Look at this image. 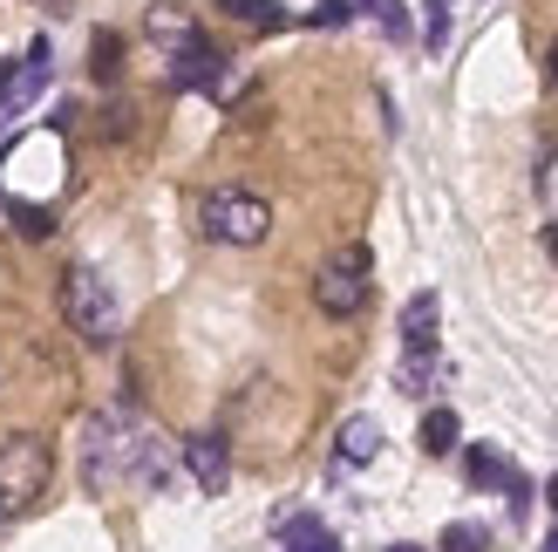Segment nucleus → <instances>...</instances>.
<instances>
[{"instance_id": "3", "label": "nucleus", "mask_w": 558, "mask_h": 552, "mask_svg": "<svg viewBox=\"0 0 558 552\" xmlns=\"http://www.w3.org/2000/svg\"><path fill=\"white\" fill-rule=\"evenodd\" d=\"M368 293H375V253H368L361 239L333 245V253L320 260V273H314V300H320V314L354 321L361 308H368Z\"/></svg>"}, {"instance_id": "21", "label": "nucleus", "mask_w": 558, "mask_h": 552, "mask_svg": "<svg viewBox=\"0 0 558 552\" xmlns=\"http://www.w3.org/2000/svg\"><path fill=\"white\" fill-rule=\"evenodd\" d=\"M341 21H354V0H320L314 8V27H341Z\"/></svg>"}, {"instance_id": "9", "label": "nucleus", "mask_w": 558, "mask_h": 552, "mask_svg": "<svg viewBox=\"0 0 558 552\" xmlns=\"http://www.w3.org/2000/svg\"><path fill=\"white\" fill-rule=\"evenodd\" d=\"M41 89H48V41H35V48H27V62L8 69V89H0V117H21V109L35 103Z\"/></svg>"}, {"instance_id": "19", "label": "nucleus", "mask_w": 558, "mask_h": 552, "mask_svg": "<svg viewBox=\"0 0 558 552\" xmlns=\"http://www.w3.org/2000/svg\"><path fill=\"white\" fill-rule=\"evenodd\" d=\"M14 226H21L27 239H48V232H54V212H48V205H27V199H14Z\"/></svg>"}, {"instance_id": "12", "label": "nucleus", "mask_w": 558, "mask_h": 552, "mask_svg": "<svg viewBox=\"0 0 558 552\" xmlns=\"http://www.w3.org/2000/svg\"><path fill=\"white\" fill-rule=\"evenodd\" d=\"M279 552H341V539H333L314 512H287L279 518Z\"/></svg>"}, {"instance_id": "20", "label": "nucleus", "mask_w": 558, "mask_h": 552, "mask_svg": "<svg viewBox=\"0 0 558 552\" xmlns=\"http://www.w3.org/2000/svg\"><path fill=\"white\" fill-rule=\"evenodd\" d=\"M442 35H450V0H429V14H423V41L442 48Z\"/></svg>"}, {"instance_id": "15", "label": "nucleus", "mask_w": 558, "mask_h": 552, "mask_svg": "<svg viewBox=\"0 0 558 552\" xmlns=\"http://www.w3.org/2000/svg\"><path fill=\"white\" fill-rule=\"evenodd\" d=\"M457 444H463V423H457V409H442V403H436L429 417H423V451H429V457H450Z\"/></svg>"}, {"instance_id": "8", "label": "nucleus", "mask_w": 558, "mask_h": 552, "mask_svg": "<svg viewBox=\"0 0 558 552\" xmlns=\"http://www.w3.org/2000/svg\"><path fill=\"white\" fill-rule=\"evenodd\" d=\"M163 62H171L178 89H226V55H218L205 35L191 41V48H178V55H163Z\"/></svg>"}, {"instance_id": "7", "label": "nucleus", "mask_w": 558, "mask_h": 552, "mask_svg": "<svg viewBox=\"0 0 558 552\" xmlns=\"http://www.w3.org/2000/svg\"><path fill=\"white\" fill-rule=\"evenodd\" d=\"M178 457H184V471H191V484H198L205 499H226V484H232V444H226V436L198 430V436L178 444Z\"/></svg>"}, {"instance_id": "25", "label": "nucleus", "mask_w": 558, "mask_h": 552, "mask_svg": "<svg viewBox=\"0 0 558 552\" xmlns=\"http://www.w3.org/2000/svg\"><path fill=\"white\" fill-rule=\"evenodd\" d=\"M388 552H423V545H388Z\"/></svg>"}, {"instance_id": "6", "label": "nucleus", "mask_w": 558, "mask_h": 552, "mask_svg": "<svg viewBox=\"0 0 558 552\" xmlns=\"http://www.w3.org/2000/svg\"><path fill=\"white\" fill-rule=\"evenodd\" d=\"M463 471H470V484H477V491H505V499H511V512L524 518V505H532V478H524V471H518V464H511L505 451H490V444H470V451H463Z\"/></svg>"}, {"instance_id": "5", "label": "nucleus", "mask_w": 558, "mask_h": 552, "mask_svg": "<svg viewBox=\"0 0 558 552\" xmlns=\"http://www.w3.org/2000/svg\"><path fill=\"white\" fill-rule=\"evenodd\" d=\"M198 226H205V239H218V245H266L272 205L259 199V191L226 184V191H211V199L198 205Z\"/></svg>"}, {"instance_id": "17", "label": "nucleus", "mask_w": 558, "mask_h": 552, "mask_svg": "<svg viewBox=\"0 0 558 552\" xmlns=\"http://www.w3.org/2000/svg\"><path fill=\"white\" fill-rule=\"evenodd\" d=\"M96 82H117L123 75V35H117V27H96Z\"/></svg>"}, {"instance_id": "26", "label": "nucleus", "mask_w": 558, "mask_h": 552, "mask_svg": "<svg viewBox=\"0 0 558 552\" xmlns=\"http://www.w3.org/2000/svg\"><path fill=\"white\" fill-rule=\"evenodd\" d=\"M545 239H551V253H558V226H551V232H545Z\"/></svg>"}, {"instance_id": "22", "label": "nucleus", "mask_w": 558, "mask_h": 552, "mask_svg": "<svg viewBox=\"0 0 558 552\" xmlns=\"http://www.w3.org/2000/svg\"><path fill=\"white\" fill-rule=\"evenodd\" d=\"M545 505H551V512H558V478H551V484H545Z\"/></svg>"}, {"instance_id": "18", "label": "nucleus", "mask_w": 558, "mask_h": 552, "mask_svg": "<svg viewBox=\"0 0 558 552\" xmlns=\"http://www.w3.org/2000/svg\"><path fill=\"white\" fill-rule=\"evenodd\" d=\"M490 532L484 526H470V518H457V526H442V552H484Z\"/></svg>"}, {"instance_id": "23", "label": "nucleus", "mask_w": 558, "mask_h": 552, "mask_svg": "<svg viewBox=\"0 0 558 552\" xmlns=\"http://www.w3.org/2000/svg\"><path fill=\"white\" fill-rule=\"evenodd\" d=\"M551 82H558V41H551Z\"/></svg>"}, {"instance_id": "14", "label": "nucleus", "mask_w": 558, "mask_h": 552, "mask_svg": "<svg viewBox=\"0 0 558 552\" xmlns=\"http://www.w3.org/2000/svg\"><path fill=\"white\" fill-rule=\"evenodd\" d=\"M436 382H442L436 348H429V355H402V369H396V389H402V396H436Z\"/></svg>"}, {"instance_id": "2", "label": "nucleus", "mask_w": 558, "mask_h": 552, "mask_svg": "<svg viewBox=\"0 0 558 552\" xmlns=\"http://www.w3.org/2000/svg\"><path fill=\"white\" fill-rule=\"evenodd\" d=\"M48 478H54L48 436H35V430L0 436V518H21L35 499H48Z\"/></svg>"}, {"instance_id": "11", "label": "nucleus", "mask_w": 558, "mask_h": 552, "mask_svg": "<svg viewBox=\"0 0 558 552\" xmlns=\"http://www.w3.org/2000/svg\"><path fill=\"white\" fill-rule=\"evenodd\" d=\"M436 321H442V300L436 293H415L402 308V355H429L436 348Z\"/></svg>"}, {"instance_id": "4", "label": "nucleus", "mask_w": 558, "mask_h": 552, "mask_svg": "<svg viewBox=\"0 0 558 552\" xmlns=\"http://www.w3.org/2000/svg\"><path fill=\"white\" fill-rule=\"evenodd\" d=\"M62 314L89 348H117V335H123V308H117V293H109V280L96 266L62 273Z\"/></svg>"}, {"instance_id": "16", "label": "nucleus", "mask_w": 558, "mask_h": 552, "mask_svg": "<svg viewBox=\"0 0 558 552\" xmlns=\"http://www.w3.org/2000/svg\"><path fill=\"white\" fill-rule=\"evenodd\" d=\"M218 8H226L232 21H245V27H287V8H279V0H218Z\"/></svg>"}, {"instance_id": "24", "label": "nucleus", "mask_w": 558, "mask_h": 552, "mask_svg": "<svg viewBox=\"0 0 558 552\" xmlns=\"http://www.w3.org/2000/svg\"><path fill=\"white\" fill-rule=\"evenodd\" d=\"M538 552H558V532H551V539H545V545H538Z\"/></svg>"}, {"instance_id": "1", "label": "nucleus", "mask_w": 558, "mask_h": 552, "mask_svg": "<svg viewBox=\"0 0 558 552\" xmlns=\"http://www.w3.org/2000/svg\"><path fill=\"white\" fill-rule=\"evenodd\" d=\"M163 478H171V444H163L130 403L96 409V417L82 423V484H89L96 499H109V491H123V484L157 491Z\"/></svg>"}, {"instance_id": "10", "label": "nucleus", "mask_w": 558, "mask_h": 552, "mask_svg": "<svg viewBox=\"0 0 558 552\" xmlns=\"http://www.w3.org/2000/svg\"><path fill=\"white\" fill-rule=\"evenodd\" d=\"M375 451H381V423H375V417H348L341 436H333V464H341V471L375 464Z\"/></svg>"}, {"instance_id": "13", "label": "nucleus", "mask_w": 558, "mask_h": 552, "mask_svg": "<svg viewBox=\"0 0 558 552\" xmlns=\"http://www.w3.org/2000/svg\"><path fill=\"white\" fill-rule=\"evenodd\" d=\"M144 27H150V41H157L163 55H178V48H191V41L205 35V27L191 21V14H178V8H150V21H144Z\"/></svg>"}]
</instances>
